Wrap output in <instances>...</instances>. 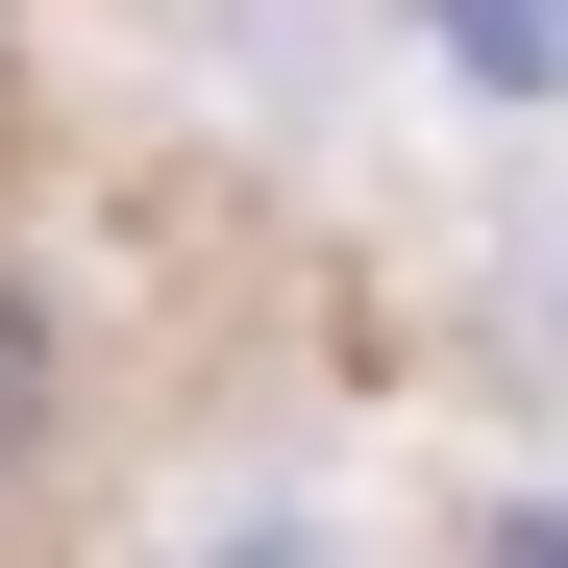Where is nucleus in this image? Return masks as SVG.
<instances>
[{
  "instance_id": "obj_1",
  "label": "nucleus",
  "mask_w": 568,
  "mask_h": 568,
  "mask_svg": "<svg viewBox=\"0 0 568 568\" xmlns=\"http://www.w3.org/2000/svg\"><path fill=\"white\" fill-rule=\"evenodd\" d=\"M26 420H50V322L0 297V445H26Z\"/></svg>"
}]
</instances>
